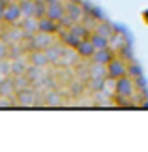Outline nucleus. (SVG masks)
Returning a JSON list of instances; mask_svg holds the SVG:
<instances>
[{
  "label": "nucleus",
  "mask_w": 148,
  "mask_h": 152,
  "mask_svg": "<svg viewBox=\"0 0 148 152\" xmlns=\"http://www.w3.org/2000/svg\"><path fill=\"white\" fill-rule=\"evenodd\" d=\"M126 73V68L120 60H111L109 62V75L111 77H124Z\"/></svg>",
  "instance_id": "1"
},
{
  "label": "nucleus",
  "mask_w": 148,
  "mask_h": 152,
  "mask_svg": "<svg viewBox=\"0 0 148 152\" xmlns=\"http://www.w3.org/2000/svg\"><path fill=\"white\" fill-rule=\"evenodd\" d=\"M21 13H23V11H21V6L11 4L9 8L4 11V19H6V21H9V23H13V21L19 19V15H21Z\"/></svg>",
  "instance_id": "2"
},
{
  "label": "nucleus",
  "mask_w": 148,
  "mask_h": 152,
  "mask_svg": "<svg viewBox=\"0 0 148 152\" xmlns=\"http://www.w3.org/2000/svg\"><path fill=\"white\" fill-rule=\"evenodd\" d=\"M92 58H94L96 64H107V62H111V53L107 51V47L105 49H96V53L92 55Z\"/></svg>",
  "instance_id": "3"
},
{
  "label": "nucleus",
  "mask_w": 148,
  "mask_h": 152,
  "mask_svg": "<svg viewBox=\"0 0 148 152\" xmlns=\"http://www.w3.org/2000/svg\"><path fill=\"white\" fill-rule=\"evenodd\" d=\"M116 86H118V92H120L122 96H129V94L133 92L131 81H129V79H126V77H120V81L116 83Z\"/></svg>",
  "instance_id": "4"
},
{
  "label": "nucleus",
  "mask_w": 148,
  "mask_h": 152,
  "mask_svg": "<svg viewBox=\"0 0 148 152\" xmlns=\"http://www.w3.org/2000/svg\"><path fill=\"white\" fill-rule=\"evenodd\" d=\"M62 15H64V8H62L58 2L51 4V8L47 10V17H49V19H52V21H58Z\"/></svg>",
  "instance_id": "5"
},
{
  "label": "nucleus",
  "mask_w": 148,
  "mask_h": 152,
  "mask_svg": "<svg viewBox=\"0 0 148 152\" xmlns=\"http://www.w3.org/2000/svg\"><path fill=\"white\" fill-rule=\"evenodd\" d=\"M49 38H47L45 32H41L39 36H32V45L34 49H41V47H49Z\"/></svg>",
  "instance_id": "6"
},
{
  "label": "nucleus",
  "mask_w": 148,
  "mask_h": 152,
  "mask_svg": "<svg viewBox=\"0 0 148 152\" xmlns=\"http://www.w3.org/2000/svg\"><path fill=\"white\" fill-rule=\"evenodd\" d=\"M77 49H79V53H81L82 56H92L94 53H96V47H94L92 42H81Z\"/></svg>",
  "instance_id": "7"
},
{
  "label": "nucleus",
  "mask_w": 148,
  "mask_h": 152,
  "mask_svg": "<svg viewBox=\"0 0 148 152\" xmlns=\"http://www.w3.org/2000/svg\"><path fill=\"white\" fill-rule=\"evenodd\" d=\"M26 30V34H34L36 30H39V23H36V19H34V15H28L26 21H25V26H23Z\"/></svg>",
  "instance_id": "8"
},
{
  "label": "nucleus",
  "mask_w": 148,
  "mask_h": 152,
  "mask_svg": "<svg viewBox=\"0 0 148 152\" xmlns=\"http://www.w3.org/2000/svg\"><path fill=\"white\" fill-rule=\"evenodd\" d=\"M21 11L26 17L28 15H34V11H36V2H32V0H25V2L21 4Z\"/></svg>",
  "instance_id": "9"
},
{
  "label": "nucleus",
  "mask_w": 148,
  "mask_h": 152,
  "mask_svg": "<svg viewBox=\"0 0 148 152\" xmlns=\"http://www.w3.org/2000/svg\"><path fill=\"white\" fill-rule=\"evenodd\" d=\"M39 30L41 32H52V30H56V26L52 23V19H43V21H39Z\"/></svg>",
  "instance_id": "10"
},
{
  "label": "nucleus",
  "mask_w": 148,
  "mask_h": 152,
  "mask_svg": "<svg viewBox=\"0 0 148 152\" xmlns=\"http://www.w3.org/2000/svg\"><path fill=\"white\" fill-rule=\"evenodd\" d=\"M92 43H94V47H96V49H105V47H107V38L98 34V36H94Z\"/></svg>",
  "instance_id": "11"
},
{
  "label": "nucleus",
  "mask_w": 148,
  "mask_h": 152,
  "mask_svg": "<svg viewBox=\"0 0 148 152\" xmlns=\"http://www.w3.org/2000/svg\"><path fill=\"white\" fill-rule=\"evenodd\" d=\"M58 55H62V47H51V49H47V53H45L47 60H56Z\"/></svg>",
  "instance_id": "12"
},
{
  "label": "nucleus",
  "mask_w": 148,
  "mask_h": 152,
  "mask_svg": "<svg viewBox=\"0 0 148 152\" xmlns=\"http://www.w3.org/2000/svg\"><path fill=\"white\" fill-rule=\"evenodd\" d=\"M69 32H73L75 36H79L81 39H82V38L86 36V28H85V26H77V25H75V26H71V28H69Z\"/></svg>",
  "instance_id": "13"
},
{
  "label": "nucleus",
  "mask_w": 148,
  "mask_h": 152,
  "mask_svg": "<svg viewBox=\"0 0 148 152\" xmlns=\"http://www.w3.org/2000/svg\"><path fill=\"white\" fill-rule=\"evenodd\" d=\"M25 62H23V60H19V62H13V64H11V69H13V72L17 73V75H21L23 72H25Z\"/></svg>",
  "instance_id": "14"
},
{
  "label": "nucleus",
  "mask_w": 148,
  "mask_h": 152,
  "mask_svg": "<svg viewBox=\"0 0 148 152\" xmlns=\"http://www.w3.org/2000/svg\"><path fill=\"white\" fill-rule=\"evenodd\" d=\"M19 100L23 103H34V96L30 94V92H21V94H19Z\"/></svg>",
  "instance_id": "15"
},
{
  "label": "nucleus",
  "mask_w": 148,
  "mask_h": 152,
  "mask_svg": "<svg viewBox=\"0 0 148 152\" xmlns=\"http://www.w3.org/2000/svg\"><path fill=\"white\" fill-rule=\"evenodd\" d=\"M45 11H47L45 10V4L43 2H36V11H34V17H41Z\"/></svg>",
  "instance_id": "16"
},
{
  "label": "nucleus",
  "mask_w": 148,
  "mask_h": 152,
  "mask_svg": "<svg viewBox=\"0 0 148 152\" xmlns=\"http://www.w3.org/2000/svg\"><path fill=\"white\" fill-rule=\"evenodd\" d=\"M32 60H34V64H36V66H43V64L47 62V56H43V55H34Z\"/></svg>",
  "instance_id": "17"
},
{
  "label": "nucleus",
  "mask_w": 148,
  "mask_h": 152,
  "mask_svg": "<svg viewBox=\"0 0 148 152\" xmlns=\"http://www.w3.org/2000/svg\"><path fill=\"white\" fill-rule=\"evenodd\" d=\"M92 75H94V77H103V75H105V72H103V64H98V66L92 69Z\"/></svg>",
  "instance_id": "18"
},
{
  "label": "nucleus",
  "mask_w": 148,
  "mask_h": 152,
  "mask_svg": "<svg viewBox=\"0 0 148 152\" xmlns=\"http://www.w3.org/2000/svg\"><path fill=\"white\" fill-rule=\"evenodd\" d=\"M98 34H99V36H105V38H107L109 34H111V26L103 25V26H101V28H99V30H98Z\"/></svg>",
  "instance_id": "19"
},
{
  "label": "nucleus",
  "mask_w": 148,
  "mask_h": 152,
  "mask_svg": "<svg viewBox=\"0 0 148 152\" xmlns=\"http://www.w3.org/2000/svg\"><path fill=\"white\" fill-rule=\"evenodd\" d=\"M19 38H23V34H21L19 30H11V32L8 34V39H19Z\"/></svg>",
  "instance_id": "20"
},
{
  "label": "nucleus",
  "mask_w": 148,
  "mask_h": 152,
  "mask_svg": "<svg viewBox=\"0 0 148 152\" xmlns=\"http://www.w3.org/2000/svg\"><path fill=\"white\" fill-rule=\"evenodd\" d=\"M4 11H6V0H0V19L4 17Z\"/></svg>",
  "instance_id": "21"
},
{
  "label": "nucleus",
  "mask_w": 148,
  "mask_h": 152,
  "mask_svg": "<svg viewBox=\"0 0 148 152\" xmlns=\"http://www.w3.org/2000/svg\"><path fill=\"white\" fill-rule=\"evenodd\" d=\"M8 69H9L8 64H0V73H8Z\"/></svg>",
  "instance_id": "22"
},
{
  "label": "nucleus",
  "mask_w": 148,
  "mask_h": 152,
  "mask_svg": "<svg viewBox=\"0 0 148 152\" xmlns=\"http://www.w3.org/2000/svg\"><path fill=\"white\" fill-rule=\"evenodd\" d=\"M15 85L19 86V88H23V86L26 85V81H25V79H17V83H15Z\"/></svg>",
  "instance_id": "23"
},
{
  "label": "nucleus",
  "mask_w": 148,
  "mask_h": 152,
  "mask_svg": "<svg viewBox=\"0 0 148 152\" xmlns=\"http://www.w3.org/2000/svg\"><path fill=\"white\" fill-rule=\"evenodd\" d=\"M56 100H58V96H49V98H47V102H49V103H58Z\"/></svg>",
  "instance_id": "24"
},
{
  "label": "nucleus",
  "mask_w": 148,
  "mask_h": 152,
  "mask_svg": "<svg viewBox=\"0 0 148 152\" xmlns=\"http://www.w3.org/2000/svg\"><path fill=\"white\" fill-rule=\"evenodd\" d=\"M4 53H6V49H4V45H0V56H2Z\"/></svg>",
  "instance_id": "25"
}]
</instances>
